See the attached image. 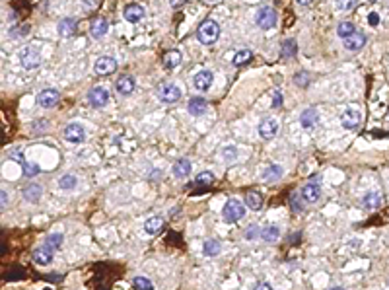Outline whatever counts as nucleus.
<instances>
[{
    "label": "nucleus",
    "mask_w": 389,
    "mask_h": 290,
    "mask_svg": "<svg viewBox=\"0 0 389 290\" xmlns=\"http://www.w3.org/2000/svg\"><path fill=\"white\" fill-rule=\"evenodd\" d=\"M196 37L202 45H212L218 41L220 37V26L214 22V20H204L200 26H198V32H196Z\"/></svg>",
    "instance_id": "obj_1"
},
{
    "label": "nucleus",
    "mask_w": 389,
    "mask_h": 290,
    "mask_svg": "<svg viewBox=\"0 0 389 290\" xmlns=\"http://www.w3.org/2000/svg\"><path fill=\"white\" fill-rule=\"evenodd\" d=\"M245 201L241 203L239 199H230L226 205H224V210H222V216H224V220L226 222H237V220H241L243 216H245Z\"/></svg>",
    "instance_id": "obj_2"
},
{
    "label": "nucleus",
    "mask_w": 389,
    "mask_h": 290,
    "mask_svg": "<svg viewBox=\"0 0 389 290\" xmlns=\"http://www.w3.org/2000/svg\"><path fill=\"white\" fill-rule=\"evenodd\" d=\"M276 20H278V14L272 6H263L255 16V24L261 30H272L276 26Z\"/></svg>",
    "instance_id": "obj_3"
},
{
    "label": "nucleus",
    "mask_w": 389,
    "mask_h": 290,
    "mask_svg": "<svg viewBox=\"0 0 389 290\" xmlns=\"http://www.w3.org/2000/svg\"><path fill=\"white\" fill-rule=\"evenodd\" d=\"M183 96V92H181V88L177 86V84H173V82H163L158 86V97L162 99L163 103H175V101H179Z\"/></svg>",
    "instance_id": "obj_4"
},
{
    "label": "nucleus",
    "mask_w": 389,
    "mask_h": 290,
    "mask_svg": "<svg viewBox=\"0 0 389 290\" xmlns=\"http://www.w3.org/2000/svg\"><path fill=\"white\" fill-rule=\"evenodd\" d=\"M360 123H362V113H360L358 107H347V109L343 111V115H341V125H343V129L354 130V129H358Z\"/></svg>",
    "instance_id": "obj_5"
},
{
    "label": "nucleus",
    "mask_w": 389,
    "mask_h": 290,
    "mask_svg": "<svg viewBox=\"0 0 389 290\" xmlns=\"http://www.w3.org/2000/svg\"><path fill=\"white\" fill-rule=\"evenodd\" d=\"M20 63H22L24 68L33 70V68L41 66V53H39L35 47H26V49H22V53H20Z\"/></svg>",
    "instance_id": "obj_6"
},
{
    "label": "nucleus",
    "mask_w": 389,
    "mask_h": 290,
    "mask_svg": "<svg viewBox=\"0 0 389 290\" xmlns=\"http://www.w3.org/2000/svg\"><path fill=\"white\" fill-rule=\"evenodd\" d=\"M63 136H65L66 142L80 144V142L86 140V129H84L80 123H70V125H66L65 130H63Z\"/></svg>",
    "instance_id": "obj_7"
},
{
    "label": "nucleus",
    "mask_w": 389,
    "mask_h": 290,
    "mask_svg": "<svg viewBox=\"0 0 389 290\" xmlns=\"http://www.w3.org/2000/svg\"><path fill=\"white\" fill-rule=\"evenodd\" d=\"M117 70V61L113 59V57H99L96 61V65H94V72H96L97 76H109V74H113Z\"/></svg>",
    "instance_id": "obj_8"
},
{
    "label": "nucleus",
    "mask_w": 389,
    "mask_h": 290,
    "mask_svg": "<svg viewBox=\"0 0 389 290\" xmlns=\"http://www.w3.org/2000/svg\"><path fill=\"white\" fill-rule=\"evenodd\" d=\"M193 84L196 90L208 92L210 86L214 84V72H212V70H200V72H196L193 78Z\"/></svg>",
    "instance_id": "obj_9"
},
{
    "label": "nucleus",
    "mask_w": 389,
    "mask_h": 290,
    "mask_svg": "<svg viewBox=\"0 0 389 290\" xmlns=\"http://www.w3.org/2000/svg\"><path fill=\"white\" fill-rule=\"evenodd\" d=\"M59 99H61L59 90L47 88V90H43V92L37 96V103H39L41 107H45V109H51V107H55V105L59 103Z\"/></svg>",
    "instance_id": "obj_10"
},
{
    "label": "nucleus",
    "mask_w": 389,
    "mask_h": 290,
    "mask_svg": "<svg viewBox=\"0 0 389 290\" xmlns=\"http://www.w3.org/2000/svg\"><path fill=\"white\" fill-rule=\"evenodd\" d=\"M278 129H280L278 121H276V119L267 117V119H263V121L259 123V136L261 138H265V140H271V138H274V136H276Z\"/></svg>",
    "instance_id": "obj_11"
},
{
    "label": "nucleus",
    "mask_w": 389,
    "mask_h": 290,
    "mask_svg": "<svg viewBox=\"0 0 389 290\" xmlns=\"http://www.w3.org/2000/svg\"><path fill=\"white\" fill-rule=\"evenodd\" d=\"M88 101H90V105H94L97 109H99V107H105L107 101H109V92H107L103 86H96V88L90 90Z\"/></svg>",
    "instance_id": "obj_12"
},
{
    "label": "nucleus",
    "mask_w": 389,
    "mask_h": 290,
    "mask_svg": "<svg viewBox=\"0 0 389 290\" xmlns=\"http://www.w3.org/2000/svg\"><path fill=\"white\" fill-rule=\"evenodd\" d=\"M300 197H302V201H306V203H317L319 197H321V185L315 183V181L306 183V185L302 187V191H300Z\"/></svg>",
    "instance_id": "obj_13"
},
{
    "label": "nucleus",
    "mask_w": 389,
    "mask_h": 290,
    "mask_svg": "<svg viewBox=\"0 0 389 290\" xmlns=\"http://www.w3.org/2000/svg\"><path fill=\"white\" fill-rule=\"evenodd\" d=\"M362 205L368 210H378L384 205V195L380 193V191H368V193L362 197Z\"/></svg>",
    "instance_id": "obj_14"
},
{
    "label": "nucleus",
    "mask_w": 389,
    "mask_h": 290,
    "mask_svg": "<svg viewBox=\"0 0 389 290\" xmlns=\"http://www.w3.org/2000/svg\"><path fill=\"white\" fill-rule=\"evenodd\" d=\"M53 248L51 246H47V244H43V246H39L35 251H33V261L37 263V265H49L51 261H53Z\"/></svg>",
    "instance_id": "obj_15"
},
{
    "label": "nucleus",
    "mask_w": 389,
    "mask_h": 290,
    "mask_svg": "<svg viewBox=\"0 0 389 290\" xmlns=\"http://www.w3.org/2000/svg\"><path fill=\"white\" fill-rule=\"evenodd\" d=\"M115 88H117V92H119L121 96H129V94H132V92H134V88H136V82H134V78H132L130 74H123V76L117 80Z\"/></svg>",
    "instance_id": "obj_16"
},
{
    "label": "nucleus",
    "mask_w": 389,
    "mask_h": 290,
    "mask_svg": "<svg viewBox=\"0 0 389 290\" xmlns=\"http://www.w3.org/2000/svg\"><path fill=\"white\" fill-rule=\"evenodd\" d=\"M123 16H125V20H127L129 24H138V22L144 18V8H142L140 4H129V6L125 8Z\"/></svg>",
    "instance_id": "obj_17"
},
{
    "label": "nucleus",
    "mask_w": 389,
    "mask_h": 290,
    "mask_svg": "<svg viewBox=\"0 0 389 290\" xmlns=\"http://www.w3.org/2000/svg\"><path fill=\"white\" fill-rule=\"evenodd\" d=\"M107 30H109V22L105 18H101V16L94 18V22L90 24V33H92L94 39H101L107 33Z\"/></svg>",
    "instance_id": "obj_18"
},
{
    "label": "nucleus",
    "mask_w": 389,
    "mask_h": 290,
    "mask_svg": "<svg viewBox=\"0 0 389 290\" xmlns=\"http://www.w3.org/2000/svg\"><path fill=\"white\" fill-rule=\"evenodd\" d=\"M366 35L362 32H354L352 35H349L347 39H345V47L349 49V51H360L364 45H366Z\"/></svg>",
    "instance_id": "obj_19"
},
{
    "label": "nucleus",
    "mask_w": 389,
    "mask_h": 290,
    "mask_svg": "<svg viewBox=\"0 0 389 290\" xmlns=\"http://www.w3.org/2000/svg\"><path fill=\"white\" fill-rule=\"evenodd\" d=\"M206 109H208V103H206L204 97H191L189 103H187V111H189L193 117H198V115L206 113Z\"/></svg>",
    "instance_id": "obj_20"
},
{
    "label": "nucleus",
    "mask_w": 389,
    "mask_h": 290,
    "mask_svg": "<svg viewBox=\"0 0 389 290\" xmlns=\"http://www.w3.org/2000/svg\"><path fill=\"white\" fill-rule=\"evenodd\" d=\"M76 26H78V20L76 18H63L57 26L59 30V35L61 37H72L76 33Z\"/></svg>",
    "instance_id": "obj_21"
},
{
    "label": "nucleus",
    "mask_w": 389,
    "mask_h": 290,
    "mask_svg": "<svg viewBox=\"0 0 389 290\" xmlns=\"http://www.w3.org/2000/svg\"><path fill=\"white\" fill-rule=\"evenodd\" d=\"M181 61H183V55H181L177 49H171V51H167V53L163 55V59H162L163 68H167V70H173V68H177V66L181 65Z\"/></svg>",
    "instance_id": "obj_22"
},
{
    "label": "nucleus",
    "mask_w": 389,
    "mask_h": 290,
    "mask_svg": "<svg viewBox=\"0 0 389 290\" xmlns=\"http://www.w3.org/2000/svg\"><path fill=\"white\" fill-rule=\"evenodd\" d=\"M317 121H319V113H317V109H315V107H308V109H304V113H302V117H300V123H302V127H304V129H311Z\"/></svg>",
    "instance_id": "obj_23"
},
{
    "label": "nucleus",
    "mask_w": 389,
    "mask_h": 290,
    "mask_svg": "<svg viewBox=\"0 0 389 290\" xmlns=\"http://www.w3.org/2000/svg\"><path fill=\"white\" fill-rule=\"evenodd\" d=\"M171 171H173V175H175L177 179H185V177L191 173V162L187 160V158H181V160H177L173 164Z\"/></svg>",
    "instance_id": "obj_24"
},
{
    "label": "nucleus",
    "mask_w": 389,
    "mask_h": 290,
    "mask_svg": "<svg viewBox=\"0 0 389 290\" xmlns=\"http://www.w3.org/2000/svg\"><path fill=\"white\" fill-rule=\"evenodd\" d=\"M162 230H163L162 216H152V218H148V220L144 222V232H146L148 236H156V234H160Z\"/></svg>",
    "instance_id": "obj_25"
},
{
    "label": "nucleus",
    "mask_w": 389,
    "mask_h": 290,
    "mask_svg": "<svg viewBox=\"0 0 389 290\" xmlns=\"http://www.w3.org/2000/svg\"><path fill=\"white\" fill-rule=\"evenodd\" d=\"M41 195H43V187L37 185V183H30V185L24 189V199L30 201V203H37V201L41 199Z\"/></svg>",
    "instance_id": "obj_26"
},
{
    "label": "nucleus",
    "mask_w": 389,
    "mask_h": 290,
    "mask_svg": "<svg viewBox=\"0 0 389 290\" xmlns=\"http://www.w3.org/2000/svg\"><path fill=\"white\" fill-rule=\"evenodd\" d=\"M245 205L251 208V210H261L263 208V195L257 193V191H249L245 193Z\"/></svg>",
    "instance_id": "obj_27"
},
{
    "label": "nucleus",
    "mask_w": 389,
    "mask_h": 290,
    "mask_svg": "<svg viewBox=\"0 0 389 290\" xmlns=\"http://www.w3.org/2000/svg\"><path fill=\"white\" fill-rule=\"evenodd\" d=\"M298 55V43L294 39H286L280 47V57L282 59H294Z\"/></svg>",
    "instance_id": "obj_28"
},
{
    "label": "nucleus",
    "mask_w": 389,
    "mask_h": 290,
    "mask_svg": "<svg viewBox=\"0 0 389 290\" xmlns=\"http://www.w3.org/2000/svg\"><path fill=\"white\" fill-rule=\"evenodd\" d=\"M282 175H284L282 167H280V166H276V164H272V166H269V167L265 169L263 179H265V181H278Z\"/></svg>",
    "instance_id": "obj_29"
},
{
    "label": "nucleus",
    "mask_w": 389,
    "mask_h": 290,
    "mask_svg": "<svg viewBox=\"0 0 389 290\" xmlns=\"http://www.w3.org/2000/svg\"><path fill=\"white\" fill-rule=\"evenodd\" d=\"M222 251V248H220V244L216 242V240H206L204 244H202V253L206 255V257H214V255H218Z\"/></svg>",
    "instance_id": "obj_30"
},
{
    "label": "nucleus",
    "mask_w": 389,
    "mask_h": 290,
    "mask_svg": "<svg viewBox=\"0 0 389 290\" xmlns=\"http://www.w3.org/2000/svg\"><path fill=\"white\" fill-rule=\"evenodd\" d=\"M251 61H253V53H251L249 49H241V51H237V53L233 55V65L235 66L249 65Z\"/></svg>",
    "instance_id": "obj_31"
},
{
    "label": "nucleus",
    "mask_w": 389,
    "mask_h": 290,
    "mask_svg": "<svg viewBox=\"0 0 389 290\" xmlns=\"http://www.w3.org/2000/svg\"><path fill=\"white\" fill-rule=\"evenodd\" d=\"M76 185H78V177L72 173H66L59 179V187L63 191H72V189H76Z\"/></svg>",
    "instance_id": "obj_32"
},
{
    "label": "nucleus",
    "mask_w": 389,
    "mask_h": 290,
    "mask_svg": "<svg viewBox=\"0 0 389 290\" xmlns=\"http://www.w3.org/2000/svg\"><path fill=\"white\" fill-rule=\"evenodd\" d=\"M261 238H263L265 242H276V240L280 238V230H278V226H267V228H263Z\"/></svg>",
    "instance_id": "obj_33"
},
{
    "label": "nucleus",
    "mask_w": 389,
    "mask_h": 290,
    "mask_svg": "<svg viewBox=\"0 0 389 290\" xmlns=\"http://www.w3.org/2000/svg\"><path fill=\"white\" fill-rule=\"evenodd\" d=\"M214 173H210V171H202V173H198L196 175V185H200V187H210L212 183H214Z\"/></svg>",
    "instance_id": "obj_34"
},
{
    "label": "nucleus",
    "mask_w": 389,
    "mask_h": 290,
    "mask_svg": "<svg viewBox=\"0 0 389 290\" xmlns=\"http://www.w3.org/2000/svg\"><path fill=\"white\" fill-rule=\"evenodd\" d=\"M63 240H65V238H63L61 232H53V234H49V236L45 238V244L51 246L53 249H59V248L63 246Z\"/></svg>",
    "instance_id": "obj_35"
},
{
    "label": "nucleus",
    "mask_w": 389,
    "mask_h": 290,
    "mask_svg": "<svg viewBox=\"0 0 389 290\" xmlns=\"http://www.w3.org/2000/svg\"><path fill=\"white\" fill-rule=\"evenodd\" d=\"M354 32H356V28H354V24H352V22H341V24H339V28H337L339 37H343V39H347L349 35H352Z\"/></svg>",
    "instance_id": "obj_36"
},
{
    "label": "nucleus",
    "mask_w": 389,
    "mask_h": 290,
    "mask_svg": "<svg viewBox=\"0 0 389 290\" xmlns=\"http://www.w3.org/2000/svg\"><path fill=\"white\" fill-rule=\"evenodd\" d=\"M132 289L148 290V289H152V283H150L148 279H144V277H134V279H132Z\"/></svg>",
    "instance_id": "obj_37"
},
{
    "label": "nucleus",
    "mask_w": 389,
    "mask_h": 290,
    "mask_svg": "<svg viewBox=\"0 0 389 290\" xmlns=\"http://www.w3.org/2000/svg\"><path fill=\"white\" fill-rule=\"evenodd\" d=\"M22 166H24V175H26V177H35V175L41 171V167H39L37 164H32V162H24Z\"/></svg>",
    "instance_id": "obj_38"
},
{
    "label": "nucleus",
    "mask_w": 389,
    "mask_h": 290,
    "mask_svg": "<svg viewBox=\"0 0 389 290\" xmlns=\"http://www.w3.org/2000/svg\"><path fill=\"white\" fill-rule=\"evenodd\" d=\"M335 4H337V8L341 12H350V10H354L358 6V0H337Z\"/></svg>",
    "instance_id": "obj_39"
},
{
    "label": "nucleus",
    "mask_w": 389,
    "mask_h": 290,
    "mask_svg": "<svg viewBox=\"0 0 389 290\" xmlns=\"http://www.w3.org/2000/svg\"><path fill=\"white\" fill-rule=\"evenodd\" d=\"M261 232H263V230H261L257 224L247 226V230H245V240H257L261 236Z\"/></svg>",
    "instance_id": "obj_40"
},
{
    "label": "nucleus",
    "mask_w": 389,
    "mask_h": 290,
    "mask_svg": "<svg viewBox=\"0 0 389 290\" xmlns=\"http://www.w3.org/2000/svg\"><path fill=\"white\" fill-rule=\"evenodd\" d=\"M294 82H296V86H300V88L310 86V76H308V72H298V74L294 76Z\"/></svg>",
    "instance_id": "obj_41"
},
{
    "label": "nucleus",
    "mask_w": 389,
    "mask_h": 290,
    "mask_svg": "<svg viewBox=\"0 0 389 290\" xmlns=\"http://www.w3.org/2000/svg\"><path fill=\"white\" fill-rule=\"evenodd\" d=\"M280 105H282V92H280V90H274V92H272V107L278 109Z\"/></svg>",
    "instance_id": "obj_42"
},
{
    "label": "nucleus",
    "mask_w": 389,
    "mask_h": 290,
    "mask_svg": "<svg viewBox=\"0 0 389 290\" xmlns=\"http://www.w3.org/2000/svg\"><path fill=\"white\" fill-rule=\"evenodd\" d=\"M368 22H370V26H378V24H380V16H378L376 12H372L370 18H368Z\"/></svg>",
    "instance_id": "obj_43"
},
{
    "label": "nucleus",
    "mask_w": 389,
    "mask_h": 290,
    "mask_svg": "<svg viewBox=\"0 0 389 290\" xmlns=\"http://www.w3.org/2000/svg\"><path fill=\"white\" fill-rule=\"evenodd\" d=\"M187 0H169V4L173 6V8H179V6H183Z\"/></svg>",
    "instance_id": "obj_44"
},
{
    "label": "nucleus",
    "mask_w": 389,
    "mask_h": 290,
    "mask_svg": "<svg viewBox=\"0 0 389 290\" xmlns=\"http://www.w3.org/2000/svg\"><path fill=\"white\" fill-rule=\"evenodd\" d=\"M6 205H8V193L2 191V207H6Z\"/></svg>",
    "instance_id": "obj_45"
},
{
    "label": "nucleus",
    "mask_w": 389,
    "mask_h": 290,
    "mask_svg": "<svg viewBox=\"0 0 389 290\" xmlns=\"http://www.w3.org/2000/svg\"><path fill=\"white\" fill-rule=\"evenodd\" d=\"M292 207L298 210V197H296V195H292Z\"/></svg>",
    "instance_id": "obj_46"
},
{
    "label": "nucleus",
    "mask_w": 389,
    "mask_h": 290,
    "mask_svg": "<svg viewBox=\"0 0 389 290\" xmlns=\"http://www.w3.org/2000/svg\"><path fill=\"white\" fill-rule=\"evenodd\" d=\"M296 2H298V4H302V6H310L313 0H296Z\"/></svg>",
    "instance_id": "obj_47"
},
{
    "label": "nucleus",
    "mask_w": 389,
    "mask_h": 290,
    "mask_svg": "<svg viewBox=\"0 0 389 290\" xmlns=\"http://www.w3.org/2000/svg\"><path fill=\"white\" fill-rule=\"evenodd\" d=\"M255 289H271V285H267V283H261V285H257Z\"/></svg>",
    "instance_id": "obj_48"
},
{
    "label": "nucleus",
    "mask_w": 389,
    "mask_h": 290,
    "mask_svg": "<svg viewBox=\"0 0 389 290\" xmlns=\"http://www.w3.org/2000/svg\"><path fill=\"white\" fill-rule=\"evenodd\" d=\"M206 2H220V0H206Z\"/></svg>",
    "instance_id": "obj_49"
},
{
    "label": "nucleus",
    "mask_w": 389,
    "mask_h": 290,
    "mask_svg": "<svg viewBox=\"0 0 389 290\" xmlns=\"http://www.w3.org/2000/svg\"><path fill=\"white\" fill-rule=\"evenodd\" d=\"M386 6H388V8H389V0H386Z\"/></svg>",
    "instance_id": "obj_50"
},
{
    "label": "nucleus",
    "mask_w": 389,
    "mask_h": 290,
    "mask_svg": "<svg viewBox=\"0 0 389 290\" xmlns=\"http://www.w3.org/2000/svg\"><path fill=\"white\" fill-rule=\"evenodd\" d=\"M368 2H378V0H368Z\"/></svg>",
    "instance_id": "obj_51"
}]
</instances>
